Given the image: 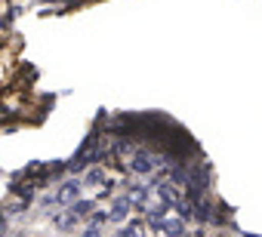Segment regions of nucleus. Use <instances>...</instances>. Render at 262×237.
I'll list each match as a JSON object with an SVG mask.
<instances>
[{
	"label": "nucleus",
	"mask_w": 262,
	"mask_h": 237,
	"mask_svg": "<svg viewBox=\"0 0 262 237\" xmlns=\"http://www.w3.org/2000/svg\"><path fill=\"white\" fill-rule=\"evenodd\" d=\"M129 170L139 173V176H148V173L155 170V157H151L148 151H136V154H133V160H129Z\"/></svg>",
	"instance_id": "f257e3e1"
},
{
	"label": "nucleus",
	"mask_w": 262,
	"mask_h": 237,
	"mask_svg": "<svg viewBox=\"0 0 262 237\" xmlns=\"http://www.w3.org/2000/svg\"><path fill=\"white\" fill-rule=\"evenodd\" d=\"M77 194H80V182L77 179H71V182H65L62 188H59V194L53 197L56 203H74L77 200Z\"/></svg>",
	"instance_id": "f03ea898"
},
{
	"label": "nucleus",
	"mask_w": 262,
	"mask_h": 237,
	"mask_svg": "<svg viewBox=\"0 0 262 237\" xmlns=\"http://www.w3.org/2000/svg\"><path fill=\"white\" fill-rule=\"evenodd\" d=\"M161 228H164V234H170V237H182V234H185V222H182L179 216H176V219H164Z\"/></svg>",
	"instance_id": "7ed1b4c3"
},
{
	"label": "nucleus",
	"mask_w": 262,
	"mask_h": 237,
	"mask_svg": "<svg viewBox=\"0 0 262 237\" xmlns=\"http://www.w3.org/2000/svg\"><path fill=\"white\" fill-rule=\"evenodd\" d=\"M129 206H133V203H129V197H120V200H114V209L108 212V219H111V222H120V219H126Z\"/></svg>",
	"instance_id": "20e7f679"
},
{
	"label": "nucleus",
	"mask_w": 262,
	"mask_h": 237,
	"mask_svg": "<svg viewBox=\"0 0 262 237\" xmlns=\"http://www.w3.org/2000/svg\"><path fill=\"white\" fill-rule=\"evenodd\" d=\"M71 216H74V219L93 216V203H90V200H77V203H71Z\"/></svg>",
	"instance_id": "39448f33"
},
{
	"label": "nucleus",
	"mask_w": 262,
	"mask_h": 237,
	"mask_svg": "<svg viewBox=\"0 0 262 237\" xmlns=\"http://www.w3.org/2000/svg\"><path fill=\"white\" fill-rule=\"evenodd\" d=\"M120 237H145V231H142V225H129L120 231Z\"/></svg>",
	"instance_id": "423d86ee"
},
{
	"label": "nucleus",
	"mask_w": 262,
	"mask_h": 237,
	"mask_svg": "<svg viewBox=\"0 0 262 237\" xmlns=\"http://www.w3.org/2000/svg\"><path fill=\"white\" fill-rule=\"evenodd\" d=\"M86 179H90V185H99V179H102V170H90V173H86Z\"/></svg>",
	"instance_id": "0eeeda50"
},
{
	"label": "nucleus",
	"mask_w": 262,
	"mask_h": 237,
	"mask_svg": "<svg viewBox=\"0 0 262 237\" xmlns=\"http://www.w3.org/2000/svg\"><path fill=\"white\" fill-rule=\"evenodd\" d=\"M80 237H102V234H99V231H96V228H86V231H83V234H80Z\"/></svg>",
	"instance_id": "6e6552de"
},
{
	"label": "nucleus",
	"mask_w": 262,
	"mask_h": 237,
	"mask_svg": "<svg viewBox=\"0 0 262 237\" xmlns=\"http://www.w3.org/2000/svg\"><path fill=\"white\" fill-rule=\"evenodd\" d=\"M247 237H256V234H247Z\"/></svg>",
	"instance_id": "1a4fd4ad"
}]
</instances>
